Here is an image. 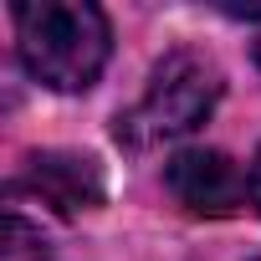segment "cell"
I'll list each match as a JSON object with an SVG mask.
<instances>
[{
  "label": "cell",
  "mask_w": 261,
  "mask_h": 261,
  "mask_svg": "<svg viewBox=\"0 0 261 261\" xmlns=\"http://www.w3.org/2000/svg\"><path fill=\"white\" fill-rule=\"evenodd\" d=\"M16 46L21 67L51 92H87L108 67L113 31L87 0H31L16 6Z\"/></svg>",
  "instance_id": "1"
},
{
  "label": "cell",
  "mask_w": 261,
  "mask_h": 261,
  "mask_svg": "<svg viewBox=\"0 0 261 261\" xmlns=\"http://www.w3.org/2000/svg\"><path fill=\"white\" fill-rule=\"evenodd\" d=\"M220 102V72L210 57L200 51H169L144 97L118 113V144L128 149H154V144H169V139H185L190 128H200L210 118V108Z\"/></svg>",
  "instance_id": "2"
},
{
  "label": "cell",
  "mask_w": 261,
  "mask_h": 261,
  "mask_svg": "<svg viewBox=\"0 0 261 261\" xmlns=\"http://www.w3.org/2000/svg\"><path fill=\"white\" fill-rule=\"evenodd\" d=\"M164 179H169V195L190 215H230L241 205V195H246L241 169L220 149H179L169 159Z\"/></svg>",
  "instance_id": "3"
},
{
  "label": "cell",
  "mask_w": 261,
  "mask_h": 261,
  "mask_svg": "<svg viewBox=\"0 0 261 261\" xmlns=\"http://www.w3.org/2000/svg\"><path fill=\"white\" fill-rule=\"evenodd\" d=\"M26 185L57 205L62 215H77V210H92L102 200V169L97 159L87 154H36L31 169H26Z\"/></svg>",
  "instance_id": "4"
},
{
  "label": "cell",
  "mask_w": 261,
  "mask_h": 261,
  "mask_svg": "<svg viewBox=\"0 0 261 261\" xmlns=\"http://www.w3.org/2000/svg\"><path fill=\"white\" fill-rule=\"evenodd\" d=\"M246 190H251V205L261 210V149H256V159H251V179H246Z\"/></svg>",
  "instance_id": "5"
}]
</instances>
